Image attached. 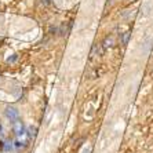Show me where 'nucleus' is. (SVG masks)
Masks as SVG:
<instances>
[{
  "mask_svg": "<svg viewBox=\"0 0 153 153\" xmlns=\"http://www.w3.org/2000/svg\"><path fill=\"white\" fill-rule=\"evenodd\" d=\"M50 1H51V0H42V3H43V4H48Z\"/></svg>",
  "mask_w": 153,
  "mask_h": 153,
  "instance_id": "9d476101",
  "label": "nucleus"
},
{
  "mask_svg": "<svg viewBox=\"0 0 153 153\" xmlns=\"http://www.w3.org/2000/svg\"><path fill=\"white\" fill-rule=\"evenodd\" d=\"M4 135V128H3V124L0 123V138H3Z\"/></svg>",
  "mask_w": 153,
  "mask_h": 153,
  "instance_id": "6e6552de",
  "label": "nucleus"
},
{
  "mask_svg": "<svg viewBox=\"0 0 153 153\" xmlns=\"http://www.w3.org/2000/svg\"><path fill=\"white\" fill-rule=\"evenodd\" d=\"M13 131L15 132V135L17 137H21L25 134V126H24V123H22L19 119L15 121H13Z\"/></svg>",
  "mask_w": 153,
  "mask_h": 153,
  "instance_id": "f03ea898",
  "label": "nucleus"
},
{
  "mask_svg": "<svg viewBox=\"0 0 153 153\" xmlns=\"http://www.w3.org/2000/svg\"><path fill=\"white\" fill-rule=\"evenodd\" d=\"M128 39H130V32L120 33V40H121V44H123V46H126L128 43Z\"/></svg>",
  "mask_w": 153,
  "mask_h": 153,
  "instance_id": "39448f33",
  "label": "nucleus"
},
{
  "mask_svg": "<svg viewBox=\"0 0 153 153\" xmlns=\"http://www.w3.org/2000/svg\"><path fill=\"white\" fill-rule=\"evenodd\" d=\"M35 135H36V128H35V127H29V130H28V137H29V138H33Z\"/></svg>",
  "mask_w": 153,
  "mask_h": 153,
  "instance_id": "0eeeda50",
  "label": "nucleus"
},
{
  "mask_svg": "<svg viewBox=\"0 0 153 153\" xmlns=\"http://www.w3.org/2000/svg\"><path fill=\"white\" fill-rule=\"evenodd\" d=\"M83 153H91V148H87V149H84V152Z\"/></svg>",
  "mask_w": 153,
  "mask_h": 153,
  "instance_id": "1a4fd4ad",
  "label": "nucleus"
},
{
  "mask_svg": "<svg viewBox=\"0 0 153 153\" xmlns=\"http://www.w3.org/2000/svg\"><path fill=\"white\" fill-rule=\"evenodd\" d=\"M14 148V142L13 141H6V142L3 143V150L4 152H8V150H11Z\"/></svg>",
  "mask_w": 153,
  "mask_h": 153,
  "instance_id": "423d86ee",
  "label": "nucleus"
},
{
  "mask_svg": "<svg viewBox=\"0 0 153 153\" xmlns=\"http://www.w3.org/2000/svg\"><path fill=\"white\" fill-rule=\"evenodd\" d=\"M4 114H6V117H7L10 121H15V120L19 119V112H18V109L14 108V106H7L6 108Z\"/></svg>",
  "mask_w": 153,
  "mask_h": 153,
  "instance_id": "f257e3e1",
  "label": "nucleus"
},
{
  "mask_svg": "<svg viewBox=\"0 0 153 153\" xmlns=\"http://www.w3.org/2000/svg\"><path fill=\"white\" fill-rule=\"evenodd\" d=\"M29 137H28V134H24V135H21V137H18L17 139L14 141V148H25L26 145H28V141H29Z\"/></svg>",
  "mask_w": 153,
  "mask_h": 153,
  "instance_id": "7ed1b4c3",
  "label": "nucleus"
},
{
  "mask_svg": "<svg viewBox=\"0 0 153 153\" xmlns=\"http://www.w3.org/2000/svg\"><path fill=\"white\" fill-rule=\"evenodd\" d=\"M112 43H113V39H112V36H108L106 39L103 40V43H102V50H103V51L108 50V48L112 46Z\"/></svg>",
  "mask_w": 153,
  "mask_h": 153,
  "instance_id": "20e7f679",
  "label": "nucleus"
}]
</instances>
